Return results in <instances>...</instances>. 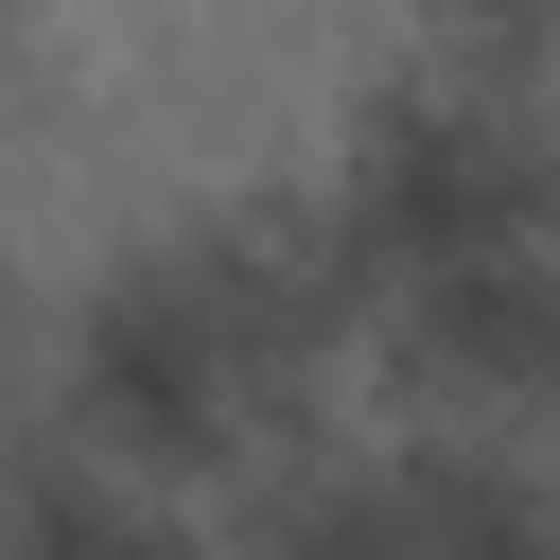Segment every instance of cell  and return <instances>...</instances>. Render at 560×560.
I'll use <instances>...</instances> for the list:
<instances>
[{
    "label": "cell",
    "instance_id": "obj_1",
    "mask_svg": "<svg viewBox=\"0 0 560 560\" xmlns=\"http://www.w3.org/2000/svg\"><path fill=\"white\" fill-rule=\"evenodd\" d=\"M368 350L402 368L420 438H560V245H490L438 262L368 315Z\"/></svg>",
    "mask_w": 560,
    "mask_h": 560
}]
</instances>
